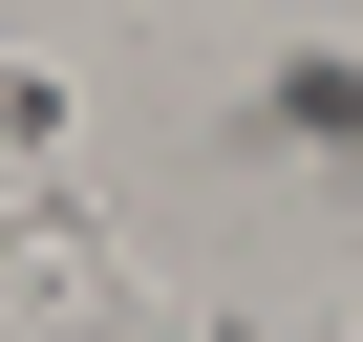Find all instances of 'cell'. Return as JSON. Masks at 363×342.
<instances>
[{"label": "cell", "instance_id": "obj_1", "mask_svg": "<svg viewBox=\"0 0 363 342\" xmlns=\"http://www.w3.org/2000/svg\"><path fill=\"white\" fill-rule=\"evenodd\" d=\"M0 299H107V236H86V214H65V193H43V214H22V236H0Z\"/></svg>", "mask_w": 363, "mask_h": 342}]
</instances>
